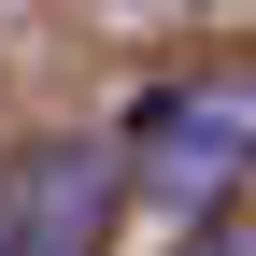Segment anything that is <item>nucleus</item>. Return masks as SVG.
Here are the masks:
<instances>
[{
	"label": "nucleus",
	"mask_w": 256,
	"mask_h": 256,
	"mask_svg": "<svg viewBox=\"0 0 256 256\" xmlns=\"http://www.w3.org/2000/svg\"><path fill=\"white\" fill-rule=\"evenodd\" d=\"M114 156H128V200H142V214H171V228L228 214V200H242V171H256V57L171 72Z\"/></svg>",
	"instance_id": "1"
},
{
	"label": "nucleus",
	"mask_w": 256,
	"mask_h": 256,
	"mask_svg": "<svg viewBox=\"0 0 256 256\" xmlns=\"http://www.w3.org/2000/svg\"><path fill=\"white\" fill-rule=\"evenodd\" d=\"M128 200V156L114 142H28L14 171H0V256H100Z\"/></svg>",
	"instance_id": "2"
},
{
	"label": "nucleus",
	"mask_w": 256,
	"mask_h": 256,
	"mask_svg": "<svg viewBox=\"0 0 256 256\" xmlns=\"http://www.w3.org/2000/svg\"><path fill=\"white\" fill-rule=\"evenodd\" d=\"M171 256H256V242H242V228H228V214H200V228H185V242H171Z\"/></svg>",
	"instance_id": "3"
}]
</instances>
